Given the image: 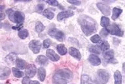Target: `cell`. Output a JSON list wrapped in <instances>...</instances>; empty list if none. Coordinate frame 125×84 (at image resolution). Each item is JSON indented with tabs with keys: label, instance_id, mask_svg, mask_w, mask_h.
<instances>
[{
	"label": "cell",
	"instance_id": "cell-1",
	"mask_svg": "<svg viewBox=\"0 0 125 84\" xmlns=\"http://www.w3.org/2000/svg\"><path fill=\"white\" fill-rule=\"evenodd\" d=\"M78 23L81 27V30L86 36L92 35L96 32L97 24L91 17L86 15H81L78 19Z\"/></svg>",
	"mask_w": 125,
	"mask_h": 84
},
{
	"label": "cell",
	"instance_id": "cell-2",
	"mask_svg": "<svg viewBox=\"0 0 125 84\" xmlns=\"http://www.w3.org/2000/svg\"><path fill=\"white\" fill-rule=\"evenodd\" d=\"M73 77V73L69 69H61L56 72L52 77L53 84H67Z\"/></svg>",
	"mask_w": 125,
	"mask_h": 84
},
{
	"label": "cell",
	"instance_id": "cell-3",
	"mask_svg": "<svg viewBox=\"0 0 125 84\" xmlns=\"http://www.w3.org/2000/svg\"><path fill=\"white\" fill-rule=\"evenodd\" d=\"M7 14L9 15V19L10 21L17 24H22L24 21L25 16L23 12L19 11H14L12 9H9L7 10Z\"/></svg>",
	"mask_w": 125,
	"mask_h": 84
},
{
	"label": "cell",
	"instance_id": "cell-4",
	"mask_svg": "<svg viewBox=\"0 0 125 84\" xmlns=\"http://www.w3.org/2000/svg\"><path fill=\"white\" fill-rule=\"evenodd\" d=\"M109 79V74L105 70L100 69L97 72L95 82L97 84H106Z\"/></svg>",
	"mask_w": 125,
	"mask_h": 84
},
{
	"label": "cell",
	"instance_id": "cell-5",
	"mask_svg": "<svg viewBox=\"0 0 125 84\" xmlns=\"http://www.w3.org/2000/svg\"><path fill=\"white\" fill-rule=\"evenodd\" d=\"M48 34L50 36L54 37V39H57L59 41H63L64 39V34L62 31L59 30L56 28L50 29Z\"/></svg>",
	"mask_w": 125,
	"mask_h": 84
},
{
	"label": "cell",
	"instance_id": "cell-6",
	"mask_svg": "<svg viewBox=\"0 0 125 84\" xmlns=\"http://www.w3.org/2000/svg\"><path fill=\"white\" fill-rule=\"evenodd\" d=\"M106 28L108 31L109 34H110L111 35L117 36H119V37H121L123 36V32L121 30L119 26L115 23L109 25Z\"/></svg>",
	"mask_w": 125,
	"mask_h": 84
},
{
	"label": "cell",
	"instance_id": "cell-7",
	"mask_svg": "<svg viewBox=\"0 0 125 84\" xmlns=\"http://www.w3.org/2000/svg\"><path fill=\"white\" fill-rule=\"evenodd\" d=\"M29 47L32 51L33 53H39L41 50V43L39 40L37 39H33L29 43Z\"/></svg>",
	"mask_w": 125,
	"mask_h": 84
},
{
	"label": "cell",
	"instance_id": "cell-8",
	"mask_svg": "<svg viewBox=\"0 0 125 84\" xmlns=\"http://www.w3.org/2000/svg\"><path fill=\"white\" fill-rule=\"evenodd\" d=\"M97 7L105 16H109L111 13V8L108 5L105 4L102 2H100L97 3Z\"/></svg>",
	"mask_w": 125,
	"mask_h": 84
},
{
	"label": "cell",
	"instance_id": "cell-9",
	"mask_svg": "<svg viewBox=\"0 0 125 84\" xmlns=\"http://www.w3.org/2000/svg\"><path fill=\"white\" fill-rule=\"evenodd\" d=\"M36 66L33 64H30L27 66L25 70V74L26 76L28 78H33L36 74Z\"/></svg>",
	"mask_w": 125,
	"mask_h": 84
},
{
	"label": "cell",
	"instance_id": "cell-10",
	"mask_svg": "<svg viewBox=\"0 0 125 84\" xmlns=\"http://www.w3.org/2000/svg\"><path fill=\"white\" fill-rule=\"evenodd\" d=\"M104 59H105L106 61L111 62V63H115L117 62V60L114 59V52L113 50H109L104 53Z\"/></svg>",
	"mask_w": 125,
	"mask_h": 84
},
{
	"label": "cell",
	"instance_id": "cell-11",
	"mask_svg": "<svg viewBox=\"0 0 125 84\" xmlns=\"http://www.w3.org/2000/svg\"><path fill=\"white\" fill-rule=\"evenodd\" d=\"M74 12L72 11L68 10L65 11H62V12H59L57 15V20L58 21H61L62 20H64L65 19L71 17V16H73Z\"/></svg>",
	"mask_w": 125,
	"mask_h": 84
},
{
	"label": "cell",
	"instance_id": "cell-12",
	"mask_svg": "<svg viewBox=\"0 0 125 84\" xmlns=\"http://www.w3.org/2000/svg\"><path fill=\"white\" fill-rule=\"evenodd\" d=\"M46 55L47 57L52 61L56 62L60 60V56L58 55L52 49H47L46 51Z\"/></svg>",
	"mask_w": 125,
	"mask_h": 84
},
{
	"label": "cell",
	"instance_id": "cell-13",
	"mask_svg": "<svg viewBox=\"0 0 125 84\" xmlns=\"http://www.w3.org/2000/svg\"><path fill=\"white\" fill-rule=\"evenodd\" d=\"M18 59L17 57V55L14 53H12L9 54L7 56L5 60L7 63L10 64V65H13L15 63H17V60Z\"/></svg>",
	"mask_w": 125,
	"mask_h": 84
},
{
	"label": "cell",
	"instance_id": "cell-14",
	"mask_svg": "<svg viewBox=\"0 0 125 84\" xmlns=\"http://www.w3.org/2000/svg\"><path fill=\"white\" fill-rule=\"evenodd\" d=\"M88 61L94 66H99L101 64L100 59L94 54H91L88 57Z\"/></svg>",
	"mask_w": 125,
	"mask_h": 84
},
{
	"label": "cell",
	"instance_id": "cell-15",
	"mask_svg": "<svg viewBox=\"0 0 125 84\" xmlns=\"http://www.w3.org/2000/svg\"><path fill=\"white\" fill-rule=\"evenodd\" d=\"M69 53L71 56H72L73 57L75 58L76 59H77L78 60H80L81 59V55L79 51L75 47H71L69 48Z\"/></svg>",
	"mask_w": 125,
	"mask_h": 84
},
{
	"label": "cell",
	"instance_id": "cell-16",
	"mask_svg": "<svg viewBox=\"0 0 125 84\" xmlns=\"http://www.w3.org/2000/svg\"><path fill=\"white\" fill-rule=\"evenodd\" d=\"M10 74V68L8 67H3L1 68V80H5L8 78Z\"/></svg>",
	"mask_w": 125,
	"mask_h": 84
},
{
	"label": "cell",
	"instance_id": "cell-17",
	"mask_svg": "<svg viewBox=\"0 0 125 84\" xmlns=\"http://www.w3.org/2000/svg\"><path fill=\"white\" fill-rule=\"evenodd\" d=\"M37 75H38V78L40 81L43 82L46 77V70L43 67H40L38 68L37 70Z\"/></svg>",
	"mask_w": 125,
	"mask_h": 84
},
{
	"label": "cell",
	"instance_id": "cell-18",
	"mask_svg": "<svg viewBox=\"0 0 125 84\" xmlns=\"http://www.w3.org/2000/svg\"><path fill=\"white\" fill-rule=\"evenodd\" d=\"M56 49H57L58 53L61 55H65L67 53H68V50L66 49V47H65V45L64 44H58L56 46Z\"/></svg>",
	"mask_w": 125,
	"mask_h": 84
},
{
	"label": "cell",
	"instance_id": "cell-19",
	"mask_svg": "<svg viewBox=\"0 0 125 84\" xmlns=\"http://www.w3.org/2000/svg\"><path fill=\"white\" fill-rule=\"evenodd\" d=\"M35 61L37 62L39 64H41V65H46L48 63L47 58L43 55L38 56L35 60Z\"/></svg>",
	"mask_w": 125,
	"mask_h": 84
},
{
	"label": "cell",
	"instance_id": "cell-20",
	"mask_svg": "<svg viewBox=\"0 0 125 84\" xmlns=\"http://www.w3.org/2000/svg\"><path fill=\"white\" fill-rule=\"evenodd\" d=\"M17 68H20V69H25V68H26V64L27 62H26V60H24L22 59H19L18 58L17 60Z\"/></svg>",
	"mask_w": 125,
	"mask_h": 84
},
{
	"label": "cell",
	"instance_id": "cell-21",
	"mask_svg": "<svg viewBox=\"0 0 125 84\" xmlns=\"http://www.w3.org/2000/svg\"><path fill=\"white\" fill-rule=\"evenodd\" d=\"M43 14L46 18H47L49 20H52L54 16V13L50 9H47L45 11H43Z\"/></svg>",
	"mask_w": 125,
	"mask_h": 84
},
{
	"label": "cell",
	"instance_id": "cell-22",
	"mask_svg": "<svg viewBox=\"0 0 125 84\" xmlns=\"http://www.w3.org/2000/svg\"><path fill=\"white\" fill-rule=\"evenodd\" d=\"M123 10L121 9L117 8V7H115L113 9V15H112V19L113 21H115L117 19L119 18V16H120V14L122 13Z\"/></svg>",
	"mask_w": 125,
	"mask_h": 84
},
{
	"label": "cell",
	"instance_id": "cell-23",
	"mask_svg": "<svg viewBox=\"0 0 125 84\" xmlns=\"http://www.w3.org/2000/svg\"><path fill=\"white\" fill-rule=\"evenodd\" d=\"M114 78H115V84H122V75L119 70H117L114 74Z\"/></svg>",
	"mask_w": 125,
	"mask_h": 84
},
{
	"label": "cell",
	"instance_id": "cell-24",
	"mask_svg": "<svg viewBox=\"0 0 125 84\" xmlns=\"http://www.w3.org/2000/svg\"><path fill=\"white\" fill-rule=\"evenodd\" d=\"M110 24V20L109 18L106 17V16H102L101 18V23L100 24L102 26L104 27V28H107L109 26Z\"/></svg>",
	"mask_w": 125,
	"mask_h": 84
},
{
	"label": "cell",
	"instance_id": "cell-25",
	"mask_svg": "<svg viewBox=\"0 0 125 84\" xmlns=\"http://www.w3.org/2000/svg\"><path fill=\"white\" fill-rule=\"evenodd\" d=\"M88 50L90 53L96 54H100L101 48L98 45H90L88 48Z\"/></svg>",
	"mask_w": 125,
	"mask_h": 84
},
{
	"label": "cell",
	"instance_id": "cell-26",
	"mask_svg": "<svg viewBox=\"0 0 125 84\" xmlns=\"http://www.w3.org/2000/svg\"><path fill=\"white\" fill-rule=\"evenodd\" d=\"M81 84H91V80L90 77L86 74L82 75L81 78Z\"/></svg>",
	"mask_w": 125,
	"mask_h": 84
},
{
	"label": "cell",
	"instance_id": "cell-27",
	"mask_svg": "<svg viewBox=\"0 0 125 84\" xmlns=\"http://www.w3.org/2000/svg\"><path fill=\"white\" fill-rule=\"evenodd\" d=\"M12 73H13V75H14V77L18 78H22L23 76H24V73L22 72H21V70L18 69L17 68H12Z\"/></svg>",
	"mask_w": 125,
	"mask_h": 84
},
{
	"label": "cell",
	"instance_id": "cell-28",
	"mask_svg": "<svg viewBox=\"0 0 125 84\" xmlns=\"http://www.w3.org/2000/svg\"><path fill=\"white\" fill-rule=\"evenodd\" d=\"M45 29V26L39 21H37L36 24H35V30L38 34L42 32Z\"/></svg>",
	"mask_w": 125,
	"mask_h": 84
},
{
	"label": "cell",
	"instance_id": "cell-29",
	"mask_svg": "<svg viewBox=\"0 0 125 84\" xmlns=\"http://www.w3.org/2000/svg\"><path fill=\"white\" fill-rule=\"evenodd\" d=\"M18 35H19V37L21 39H24L26 37H28V36H29L28 31L27 30H23L19 31V33H18Z\"/></svg>",
	"mask_w": 125,
	"mask_h": 84
},
{
	"label": "cell",
	"instance_id": "cell-30",
	"mask_svg": "<svg viewBox=\"0 0 125 84\" xmlns=\"http://www.w3.org/2000/svg\"><path fill=\"white\" fill-rule=\"evenodd\" d=\"M90 41L94 43H100L102 42V39L99 36V35H94L92 37H90Z\"/></svg>",
	"mask_w": 125,
	"mask_h": 84
},
{
	"label": "cell",
	"instance_id": "cell-31",
	"mask_svg": "<svg viewBox=\"0 0 125 84\" xmlns=\"http://www.w3.org/2000/svg\"><path fill=\"white\" fill-rule=\"evenodd\" d=\"M100 48H101V50L103 51H104V52L107 51V50L109 49V43L107 41H103L102 43L101 44Z\"/></svg>",
	"mask_w": 125,
	"mask_h": 84
},
{
	"label": "cell",
	"instance_id": "cell-32",
	"mask_svg": "<svg viewBox=\"0 0 125 84\" xmlns=\"http://www.w3.org/2000/svg\"><path fill=\"white\" fill-rule=\"evenodd\" d=\"M43 47L45 49H47L49 47H50V45H51V41L49 39H45L44 41H43Z\"/></svg>",
	"mask_w": 125,
	"mask_h": 84
},
{
	"label": "cell",
	"instance_id": "cell-33",
	"mask_svg": "<svg viewBox=\"0 0 125 84\" xmlns=\"http://www.w3.org/2000/svg\"><path fill=\"white\" fill-rule=\"evenodd\" d=\"M46 3H48V4H49L50 5H52V6H58V2L57 1H55V0L47 1Z\"/></svg>",
	"mask_w": 125,
	"mask_h": 84
},
{
	"label": "cell",
	"instance_id": "cell-34",
	"mask_svg": "<svg viewBox=\"0 0 125 84\" xmlns=\"http://www.w3.org/2000/svg\"><path fill=\"white\" fill-rule=\"evenodd\" d=\"M43 8H44V5L43 4H39L37 5V7H36V11L39 13H41L42 12V11L43 10Z\"/></svg>",
	"mask_w": 125,
	"mask_h": 84
},
{
	"label": "cell",
	"instance_id": "cell-35",
	"mask_svg": "<svg viewBox=\"0 0 125 84\" xmlns=\"http://www.w3.org/2000/svg\"><path fill=\"white\" fill-rule=\"evenodd\" d=\"M108 34H109L108 31H107V28H103L100 32L101 36H104V37H105V36H107L108 35Z\"/></svg>",
	"mask_w": 125,
	"mask_h": 84
},
{
	"label": "cell",
	"instance_id": "cell-36",
	"mask_svg": "<svg viewBox=\"0 0 125 84\" xmlns=\"http://www.w3.org/2000/svg\"><path fill=\"white\" fill-rule=\"evenodd\" d=\"M30 82V78L28 77H25V78H23L22 82V84H29Z\"/></svg>",
	"mask_w": 125,
	"mask_h": 84
},
{
	"label": "cell",
	"instance_id": "cell-37",
	"mask_svg": "<svg viewBox=\"0 0 125 84\" xmlns=\"http://www.w3.org/2000/svg\"><path fill=\"white\" fill-rule=\"evenodd\" d=\"M68 3H70L71 4L75 5H79L81 3L80 1H68Z\"/></svg>",
	"mask_w": 125,
	"mask_h": 84
},
{
	"label": "cell",
	"instance_id": "cell-38",
	"mask_svg": "<svg viewBox=\"0 0 125 84\" xmlns=\"http://www.w3.org/2000/svg\"><path fill=\"white\" fill-rule=\"evenodd\" d=\"M22 24H20V25H18V26H13L12 27V28L13 29H15V30H18L21 31V29L22 28Z\"/></svg>",
	"mask_w": 125,
	"mask_h": 84
},
{
	"label": "cell",
	"instance_id": "cell-39",
	"mask_svg": "<svg viewBox=\"0 0 125 84\" xmlns=\"http://www.w3.org/2000/svg\"><path fill=\"white\" fill-rule=\"evenodd\" d=\"M5 15L4 13H3L2 12H1V18H0V20L1 21H3V19H5Z\"/></svg>",
	"mask_w": 125,
	"mask_h": 84
},
{
	"label": "cell",
	"instance_id": "cell-40",
	"mask_svg": "<svg viewBox=\"0 0 125 84\" xmlns=\"http://www.w3.org/2000/svg\"><path fill=\"white\" fill-rule=\"evenodd\" d=\"M39 84V82H37V81H30V84Z\"/></svg>",
	"mask_w": 125,
	"mask_h": 84
},
{
	"label": "cell",
	"instance_id": "cell-41",
	"mask_svg": "<svg viewBox=\"0 0 125 84\" xmlns=\"http://www.w3.org/2000/svg\"><path fill=\"white\" fill-rule=\"evenodd\" d=\"M123 72H125V62L123 64Z\"/></svg>",
	"mask_w": 125,
	"mask_h": 84
}]
</instances>
